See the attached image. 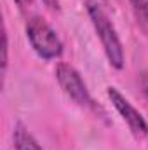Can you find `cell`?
Returning a JSON list of instances; mask_svg holds the SVG:
<instances>
[{
  "label": "cell",
  "instance_id": "obj_1",
  "mask_svg": "<svg viewBox=\"0 0 148 150\" xmlns=\"http://www.w3.org/2000/svg\"><path fill=\"white\" fill-rule=\"evenodd\" d=\"M85 9H87L91 23L96 30V35L101 40V45L105 49V54H106L110 65L115 70H122L125 65L124 47H122V42L117 35V30H115L111 19L108 18V14L105 12V9L101 7V4L98 0H87Z\"/></svg>",
  "mask_w": 148,
  "mask_h": 150
},
{
  "label": "cell",
  "instance_id": "obj_2",
  "mask_svg": "<svg viewBox=\"0 0 148 150\" xmlns=\"http://www.w3.org/2000/svg\"><path fill=\"white\" fill-rule=\"evenodd\" d=\"M26 37L33 51L42 59H56L63 54V42L56 30L40 16H33L26 23Z\"/></svg>",
  "mask_w": 148,
  "mask_h": 150
},
{
  "label": "cell",
  "instance_id": "obj_3",
  "mask_svg": "<svg viewBox=\"0 0 148 150\" xmlns=\"http://www.w3.org/2000/svg\"><path fill=\"white\" fill-rule=\"evenodd\" d=\"M54 74H56L58 84L61 86L63 93L73 103H77L78 107H84V108H94V101L91 98V93H89L85 82L82 80L80 74L75 70L72 65L61 61V63H58Z\"/></svg>",
  "mask_w": 148,
  "mask_h": 150
},
{
  "label": "cell",
  "instance_id": "obj_4",
  "mask_svg": "<svg viewBox=\"0 0 148 150\" xmlns=\"http://www.w3.org/2000/svg\"><path fill=\"white\" fill-rule=\"evenodd\" d=\"M106 94L110 98L111 105L115 107V110L120 113V117L125 120V124L129 126L131 133L134 134V138L141 143L148 145V122L145 120V117L138 112L132 103L117 89V87H106Z\"/></svg>",
  "mask_w": 148,
  "mask_h": 150
},
{
  "label": "cell",
  "instance_id": "obj_5",
  "mask_svg": "<svg viewBox=\"0 0 148 150\" xmlns=\"http://www.w3.org/2000/svg\"><path fill=\"white\" fill-rule=\"evenodd\" d=\"M12 143L14 150H44L28 127L21 122H16L12 127Z\"/></svg>",
  "mask_w": 148,
  "mask_h": 150
},
{
  "label": "cell",
  "instance_id": "obj_6",
  "mask_svg": "<svg viewBox=\"0 0 148 150\" xmlns=\"http://www.w3.org/2000/svg\"><path fill=\"white\" fill-rule=\"evenodd\" d=\"M131 5L138 23L145 32H148V0H131Z\"/></svg>",
  "mask_w": 148,
  "mask_h": 150
},
{
  "label": "cell",
  "instance_id": "obj_7",
  "mask_svg": "<svg viewBox=\"0 0 148 150\" xmlns=\"http://www.w3.org/2000/svg\"><path fill=\"white\" fill-rule=\"evenodd\" d=\"M7 51H9V38H7V32L4 30V47H2V52H4V58H2V72L4 74L7 70Z\"/></svg>",
  "mask_w": 148,
  "mask_h": 150
},
{
  "label": "cell",
  "instance_id": "obj_8",
  "mask_svg": "<svg viewBox=\"0 0 148 150\" xmlns=\"http://www.w3.org/2000/svg\"><path fill=\"white\" fill-rule=\"evenodd\" d=\"M140 84H141V89H143V94H145V98L148 100V74H141Z\"/></svg>",
  "mask_w": 148,
  "mask_h": 150
},
{
  "label": "cell",
  "instance_id": "obj_9",
  "mask_svg": "<svg viewBox=\"0 0 148 150\" xmlns=\"http://www.w3.org/2000/svg\"><path fill=\"white\" fill-rule=\"evenodd\" d=\"M16 4H18V7L21 9V11H26V9H30L32 5H33V0H14Z\"/></svg>",
  "mask_w": 148,
  "mask_h": 150
},
{
  "label": "cell",
  "instance_id": "obj_10",
  "mask_svg": "<svg viewBox=\"0 0 148 150\" xmlns=\"http://www.w3.org/2000/svg\"><path fill=\"white\" fill-rule=\"evenodd\" d=\"M44 4L52 11H59V2L58 0H44Z\"/></svg>",
  "mask_w": 148,
  "mask_h": 150
}]
</instances>
